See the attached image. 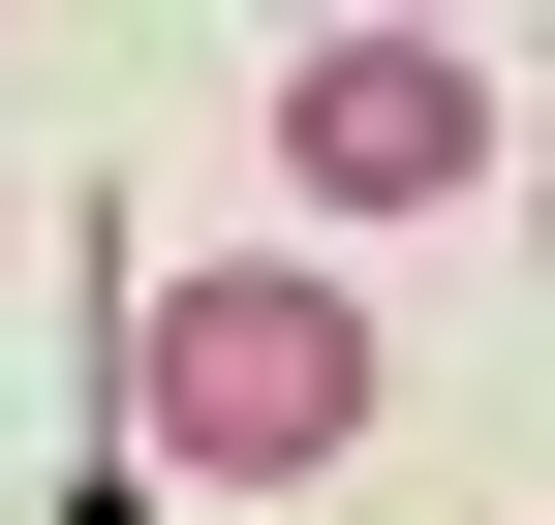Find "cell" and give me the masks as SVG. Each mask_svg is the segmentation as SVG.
<instances>
[{"mask_svg": "<svg viewBox=\"0 0 555 525\" xmlns=\"http://www.w3.org/2000/svg\"><path fill=\"white\" fill-rule=\"evenodd\" d=\"M124 402H155V464L278 495V464H339V433H371V309H339L309 247H217V279H155V341H124Z\"/></svg>", "mask_w": 555, "mask_h": 525, "instance_id": "obj_1", "label": "cell"}, {"mask_svg": "<svg viewBox=\"0 0 555 525\" xmlns=\"http://www.w3.org/2000/svg\"><path fill=\"white\" fill-rule=\"evenodd\" d=\"M278 185H309V217H463V185H494V62L463 31H309L278 62Z\"/></svg>", "mask_w": 555, "mask_h": 525, "instance_id": "obj_2", "label": "cell"}]
</instances>
